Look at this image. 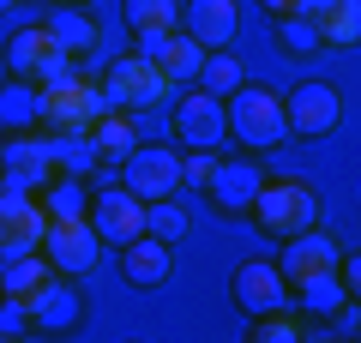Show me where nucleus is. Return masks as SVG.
<instances>
[{"label": "nucleus", "mask_w": 361, "mask_h": 343, "mask_svg": "<svg viewBox=\"0 0 361 343\" xmlns=\"http://www.w3.org/2000/svg\"><path fill=\"white\" fill-rule=\"evenodd\" d=\"M223 127L247 145V151H271L277 139H289V121H283V97H271L265 85H241L223 97Z\"/></svg>", "instance_id": "nucleus-1"}, {"label": "nucleus", "mask_w": 361, "mask_h": 343, "mask_svg": "<svg viewBox=\"0 0 361 343\" xmlns=\"http://www.w3.org/2000/svg\"><path fill=\"white\" fill-rule=\"evenodd\" d=\"M253 223L265 229V235H277V241H289V235H301V229L319 223V193L307 187V181H259L253 193Z\"/></svg>", "instance_id": "nucleus-2"}, {"label": "nucleus", "mask_w": 361, "mask_h": 343, "mask_svg": "<svg viewBox=\"0 0 361 343\" xmlns=\"http://www.w3.org/2000/svg\"><path fill=\"white\" fill-rule=\"evenodd\" d=\"M42 259L61 277H85L103 259V235L90 229V217H49V229H42Z\"/></svg>", "instance_id": "nucleus-3"}, {"label": "nucleus", "mask_w": 361, "mask_h": 343, "mask_svg": "<svg viewBox=\"0 0 361 343\" xmlns=\"http://www.w3.org/2000/svg\"><path fill=\"white\" fill-rule=\"evenodd\" d=\"M103 97L115 102V109H151V102L169 97V73L151 61V54H121V61H109Z\"/></svg>", "instance_id": "nucleus-4"}, {"label": "nucleus", "mask_w": 361, "mask_h": 343, "mask_svg": "<svg viewBox=\"0 0 361 343\" xmlns=\"http://www.w3.org/2000/svg\"><path fill=\"white\" fill-rule=\"evenodd\" d=\"M115 102L103 97V85H90V78H66L61 90H42V121L54 133H90Z\"/></svg>", "instance_id": "nucleus-5"}, {"label": "nucleus", "mask_w": 361, "mask_h": 343, "mask_svg": "<svg viewBox=\"0 0 361 343\" xmlns=\"http://www.w3.org/2000/svg\"><path fill=\"white\" fill-rule=\"evenodd\" d=\"M283 121L301 139H325V133L343 121V97H337V85H325V78H301L283 97Z\"/></svg>", "instance_id": "nucleus-6"}, {"label": "nucleus", "mask_w": 361, "mask_h": 343, "mask_svg": "<svg viewBox=\"0 0 361 343\" xmlns=\"http://www.w3.org/2000/svg\"><path fill=\"white\" fill-rule=\"evenodd\" d=\"M121 187L133 193V199H169V193L180 187V157L163 151V145H133L127 157H121Z\"/></svg>", "instance_id": "nucleus-7"}, {"label": "nucleus", "mask_w": 361, "mask_h": 343, "mask_svg": "<svg viewBox=\"0 0 361 343\" xmlns=\"http://www.w3.org/2000/svg\"><path fill=\"white\" fill-rule=\"evenodd\" d=\"M85 217H90V229L103 235V247H127L133 235H145V199H133L127 187H103Z\"/></svg>", "instance_id": "nucleus-8"}, {"label": "nucleus", "mask_w": 361, "mask_h": 343, "mask_svg": "<svg viewBox=\"0 0 361 343\" xmlns=\"http://www.w3.org/2000/svg\"><path fill=\"white\" fill-rule=\"evenodd\" d=\"M175 133L187 151H211V145L229 139V127H223V97H211V90H187V97L175 102Z\"/></svg>", "instance_id": "nucleus-9"}, {"label": "nucleus", "mask_w": 361, "mask_h": 343, "mask_svg": "<svg viewBox=\"0 0 361 343\" xmlns=\"http://www.w3.org/2000/svg\"><path fill=\"white\" fill-rule=\"evenodd\" d=\"M49 175H54L49 139H30V133H6V145H0V187H25V193H37Z\"/></svg>", "instance_id": "nucleus-10"}, {"label": "nucleus", "mask_w": 361, "mask_h": 343, "mask_svg": "<svg viewBox=\"0 0 361 343\" xmlns=\"http://www.w3.org/2000/svg\"><path fill=\"white\" fill-rule=\"evenodd\" d=\"M229 289H235V307H241L247 319L271 313V307H289V283H283V271L271 265V259H247Z\"/></svg>", "instance_id": "nucleus-11"}, {"label": "nucleus", "mask_w": 361, "mask_h": 343, "mask_svg": "<svg viewBox=\"0 0 361 343\" xmlns=\"http://www.w3.org/2000/svg\"><path fill=\"white\" fill-rule=\"evenodd\" d=\"M337 259H343V253H337V241L325 235L319 223H313V229H301V235H289V241H283V265H277V271H283V283H289V289H301L307 277L331 271Z\"/></svg>", "instance_id": "nucleus-12"}, {"label": "nucleus", "mask_w": 361, "mask_h": 343, "mask_svg": "<svg viewBox=\"0 0 361 343\" xmlns=\"http://www.w3.org/2000/svg\"><path fill=\"white\" fill-rule=\"evenodd\" d=\"M78 289H73V277H61L54 271L42 289H30L25 295V313H30V331H73L78 325Z\"/></svg>", "instance_id": "nucleus-13"}, {"label": "nucleus", "mask_w": 361, "mask_h": 343, "mask_svg": "<svg viewBox=\"0 0 361 343\" xmlns=\"http://www.w3.org/2000/svg\"><path fill=\"white\" fill-rule=\"evenodd\" d=\"M180 30L199 49H229L235 42V0H187L180 6Z\"/></svg>", "instance_id": "nucleus-14"}, {"label": "nucleus", "mask_w": 361, "mask_h": 343, "mask_svg": "<svg viewBox=\"0 0 361 343\" xmlns=\"http://www.w3.org/2000/svg\"><path fill=\"white\" fill-rule=\"evenodd\" d=\"M259 163L253 157H241V163H217L211 169V181H205V193H211V205L217 211H229V217H241L247 205H253V193H259Z\"/></svg>", "instance_id": "nucleus-15"}, {"label": "nucleus", "mask_w": 361, "mask_h": 343, "mask_svg": "<svg viewBox=\"0 0 361 343\" xmlns=\"http://www.w3.org/2000/svg\"><path fill=\"white\" fill-rule=\"evenodd\" d=\"M121 271H127V283H139V289H157V283H169V271H175V259H169V241H157V235H133V241L121 247Z\"/></svg>", "instance_id": "nucleus-16"}, {"label": "nucleus", "mask_w": 361, "mask_h": 343, "mask_svg": "<svg viewBox=\"0 0 361 343\" xmlns=\"http://www.w3.org/2000/svg\"><path fill=\"white\" fill-rule=\"evenodd\" d=\"M37 121H42V90L30 78L6 73V85H0V133H30Z\"/></svg>", "instance_id": "nucleus-17"}, {"label": "nucleus", "mask_w": 361, "mask_h": 343, "mask_svg": "<svg viewBox=\"0 0 361 343\" xmlns=\"http://www.w3.org/2000/svg\"><path fill=\"white\" fill-rule=\"evenodd\" d=\"M49 277H54V265L42 259V247H30V253H0V295H18V301H25V295L42 289Z\"/></svg>", "instance_id": "nucleus-18"}, {"label": "nucleus", "mask_w": 361, "mask_h": 343, "mask_svg": "<svg viewBox=\"0 0 361 343\" xmlns=\"http://www.w3.org/2000/svg\"><path fill=\"white\" fill-rule=\"evenodd\" d=\"M313 30L331 49H355L361 42V0H325L319 13H313Z\"/></svg>", "instance_id": "nucleus-19"}, {"label": "nucleus", "mask_w": 361, "mask_h": 343, "mask_svg": "<svg viewBox=\"0 0 361 343\" xmlns=\"http://www.w3.org/2000/svg\"><path fill=\"white\" fill-rule=\"evenodd\" d=\"M42 54H54V37H49V25H25V30H13V37H6L0 61H6V73L30 78V73L42 66Z\"/></svg>", "instance_id": "nucleus-20"}, {"label": "nucleus", "mask_w": 361, "mask_h": 343, "mask_svg": "<svg viewBox=\"0 0 361 343\" xmlns=\"http://www.w3.org/2000/svg\"><path fill=\"white\" fill-rule=\"evenodd\" d=\"M90 145H97V157H103V163H121V157L139 145V133H133V114H127V109H109L103 121L90 127Z\"/></svg>", "instance_id": "nucleus-21"}, {"label": "nucleus", "mask_w": 361, "mask_h": 343, "mask_svg": "<svg viewBox=\"0 0 361 343\" xmlns=\"http://www.w3.org/2000/svg\"><path fill=\"white\" fill-rule=\"evenodd\" d=\"M49 157H54V175H90V169L103 163L97 145H90V133H54Z\"/></svg>", "instance_id": "nucleus-22"}, {"label": "nucleus", "mask_w": 361, "mask_h": 343, "mask_svg": "<svg viewBox=\"0 0 361 343\" xmlns=\"http://www.w3.org/2000/svg\"><path fill=\"white\" fill-rule=\"evenodd\" d=\"M247 85V66L235 61L229 49H205V61H199V90H211V97H229V90Z\"/></svg>", "instance_id": "nucleus-23"}, {"label": "nucleus", "mask_w": 361, "mask_h": 343, "mask_svg": "<svg viewBox=\"0 0 361 343\" xmlns=\"http://www.w3.org/2000/svg\"><path fill=\"white\" fill-rule=\"evenodd\" d=\"M343 301H355V289H349V283L337 277V265L301 283V313H337Z\"/></svg>", "instance_id": "nucleus-24"}, {"label": "nucleus", "mask_w": 361, "mask_h": 343, "mask_svg": "<svg viewBox=\"0 0 361 343\" xmlns=\"http://www.w3.org/2000/svg\"><path fill=\"white\" fill-rule=\"evenodd\" d=\"M187 229H193V211H187V205H175V193H169V199H151V205H145V235H157V241L175 247Z\"/></svg>", "instance_id": "nucleus-25"}, {"label": "nucleus", "mask_w": 361, "mask_h": 343, "mask_svg": "<svg viewBox=\"0 0 361 343\" xmlns=\"http://www.w3.org/2000/svg\"><path fill=\"white\" fill-rule=\"evenodd\" d=\"M49 37H54L61 54H90V49H97V25H90L85 13H54L49 18Z\"/></svg>", "instance_id": "nucleus-26"}, {"label": "nucleus", "mask_w": 361, "mask_h": 343, "mask_svg": "<svg viewBox=\"0 0 361 343\" xmlns=\"http://www.w3.org/2000/svg\"><path fill=\"white\" fill-rule=\"evenodd\" d=\"M42 211L49 217H85L90 199H85V187H78V175H49L42 181Z\"/></svg>", "instance_id": "nucleus-27"}, {"label": "nucleus", "mask_w": 361, "mask_h": 343, "mask_svg": "<svg viewBox=\"0 0 361 343\" xmlns=\"http://www.w3.org/2000/svg\"><path fill=\"white\" fill-rule=\"evenodd\" d=\"M121 18L133 25V37H145V30H175L180 25V6H175V0H127Z\"/></svg>", "instance_id": "nucleus-28"}, {"label": "nucleus", "mask_w": 361, "mask_h": 343, "mask_svg": "<svg viewBox=\"0 0 361 343\" xmlns=\"http://www.w3.org/2000/svg\"><path fill=\"white\" fill-rule=\"evenodd\" d=\"M247 325H253V343H301V319L289 307H271V313L247 319Z\"/></svg>", "instance_id": "nucleus-29"}, {"label": "nucleus", "mask_w": 361, "mask_h": 343, "mask_svg": "<svg viewBox=\"0 0 361 343\" xmlns=\"http://www.w3.org/2000/svg\"><path fill=\"white\" fill-rule=\"evenodd\" d=\"M277 42L289 54H307V49H319V30H313L307 13H277Z\"/></svg>", "instance_id": "nucleus-30"}, {"label": "nucleus", "mask_w": 361, "mask_h": 343, "mask_svg": "<svg viewBox=\"0 0 361 343\" xmlns=\"http://www.w3.org/2000/svg\"><path fill=\"white\" fill-rule=\"evenodd\" d=\"M66 78H78V73H73V54L54 49V54H42V66L30 73V85H37V90H61Z\"/></svg>", "instance_id": "nucleus-31"}, {"label": "nucleus", "mask_w": 361, "mask_h": 343, "mask_svg": "<svg viewBox=\"0 0 361 343\" xmlns=\"http://www.w3.org/2000/svg\"><path fill=\"white\" fill-rule=\"evenodd\" d=\"M25 331H30L25 301H18V295H0V337H25Z\"/></svg>", "instance_id": "nucleus-32"}, {"label": "nucleus", "mask_w": 361, "mask_h": 343, "mask_svg": "<svg viewBox=\"0 0 361 343\" xmlns=\"http://www.w3.org/2000/svg\"><path fill=\"white\" fill-rule=\"evenodd\" d=\"M211 169H217V157H211V151L180 157V181H187V187H205V181H211Z\"/></svg>", "instance_id": "nucleus-33"}, {"label": "nucleus", "mask_w": 361, "mask_h": 343, "mask_svg": "<svg viewBox=\"0 0 361 343\" xmlns=\"http://www.w3.org/2000/svg\"><path fill=\"white\" fill-rule=\"evenodd\" d=\"M331 331H337V337H355V331H361V313H355V301H343V307L331 313Z\"/></svg>", "instance_id": "nucleus-34"}, {"label": "nucleus", "mask_w": 361, "mask_h": 343, "mask_svg": "<svg viewBox=\"0 0 361 343\" xmlns=\"http://www.w3.org/2000/svg\"><path fill=\"white\" fill-rule=\"evenodd\" d=\"M319 6H325V0H295V13H307V18L319 13Z\"/></svg>", "instance_id": "nucleus-35"}, {"label": "nucleus", "mask_w": 361, "mask_h": 343, "mask_svg": "<svg viewBox=\"0 0 361 343\" xmlns=\"http://www.w3.org/2000/svg\"><path fill=\"white\" fill-rule=\"evenodd\" d=\"M271 13H295V0H265Z\"/></svg>", "instance_id": "nucleus-36"}, {"label": "nucleus", "mask_w": 361, "mask_h": 343, "mask_svg": "<svg viewBox=\"0 0 361 343\" xmlns=\"http://www.w3.org/2000/svg\"><path fill=\"white\" fill-rule=\"evenodd\" d=\"M6 6H13V0H0V13H6Z\"/></svg>", "instance_id": "nucleus-37"}, {"label": "nucleus", "mask_w": 361, "mask_h": 343, "mask_svg": "<svg viewBox=\"0 0 361 343\" xmlns=\"http://www.w3.org/2000/svg\"><path fill=\"white\" fill-rule=\"evenodd\" d=\"M0 241H6V229H0Z\"/></svg>", "instance_id": "nucleus-38"}, {"label": "nucleus", "mask_w": 361, "mask_h": 343, "mask_svg": "<svg viewBox=\"0 0 361 343\" xmlns=\"http://www.w3.org/2000/svg\"><path fill=\"white\" fill-rule=\"evenodd\" d=\"M73 6H78V0H73Z\"/></svg>", "instance_id": "nucleus-39"}]
</instances>
